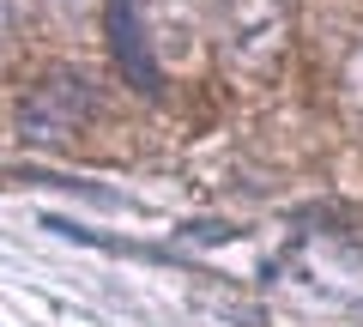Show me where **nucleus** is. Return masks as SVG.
<instances>
[{
	"label": "nucleus",
	"instance_id": "1",
	"mask_svg": "<svg viewBox=\"0 0 363 327\" xmlns=\"http://www.w3.org/2000/svg\"><path fill=\"white\" fill-rule=\"evenodd\" d=\"M91 85L79 73H55V79H43L37 92L25 97V109H18V133L25 140H37V145H55V140H67V133H79L91 121Z\"/></svg>",
	"mask_w": 363,
	"mask_h": 327
},
{
	"label": "nucleus",
	"instance_id": "2",
	"mask_svg": "<svg viewBox=\"0 0 363 327\" xmlns=\"http://www.w3.org/2000/svg\"><path fill=\"white\" fill-rule=\"evenodd\" d=\"M285 6L291 0H218L224 13V43H230L236 55H260L279 43V31H285Z\"/></svg>",
	"mask_w": 363,
	"mask_h": 327
},
{
	"label": "nucleus",
	"instance_id": "3",
	"mask_svg": "<svg viewBox=\"0 0 363 327\" xmlns=\"http://www.w3.org/2000/svg\"><path fill=\"white\" fill-rule=\"evenodd\" d=\"M13 25V0H0V31Z\"/></svg>",
	"mask_w": 363,
	"mask_h": 327
}]
</instances>
